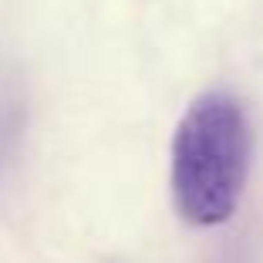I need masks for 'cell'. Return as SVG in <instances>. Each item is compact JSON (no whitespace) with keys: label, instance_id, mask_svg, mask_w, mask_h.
I'll list each match as a JSON object with an SVG mask.
<instances>
[{"label":"cell","instance_id":"1","mask_svg":"<svg viewBox=\"0 0 263 263\" xmlns=\"http://www.w3.org/2000/svg\"><path fill=\"white\" fill-rule=\"evenodd\" d=\"M250 176V122L233 95L209 91L189 105L172 139V193L196 226L236 213Z\"/></svg>","mask_w":263,"mask_h":263},{"label":"cell","instance_id":"2","mask_svg":"<svg viewBox=\"0 0 263 263\" xmlns=\"http://www.w3.org/2000/svg\"><path fill=\"white\" fill-rule=\"evenodd\" d=\"M24 135V95L10 78L0 74V182L7 176Z\"/></svg>","mask_w":263,"mask_h":263}]
</instances>
